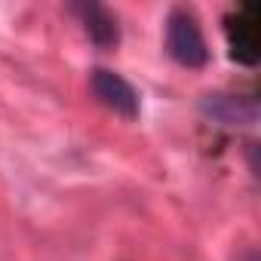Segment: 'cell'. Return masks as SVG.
Segmentation results:
<instances>
[{
	"label": "cell",
	"mask_w": 261,
	"mask_h": 261,
	"mask_svg": "<svg viewBox=\"0 0 261 261\" xmlns=\"http://www.w3.org/2000/svg\"><path fill=\"white\" fill-rule=\"evenodd\" d=\"M200 111H203V117H209L218 126H252L258 120L255 98L227 95V92H209V95H203Z\"/></svg>",
	"instance_id": "obj_4"
},
{
	"label": "cell",
	"mask_w": 261,
	"mask_h": 261,
	"mask_svg": "<svg viewBox=\"0 0 261 261\" xmlns=\"http://www.w3.org/2000/svg\"><path fill=\"white\" fill-rule=\"evenodd\" d=\"M71 13L80 19L92 46L108 53L120 43V25H117V16L108 7H101V4H71Z\"/></svg>",
	"instance_id": "obj_5"
},
{
	"label": "cell",
	"mask_w": 261,
	"mask_h": 261,
	"mask_svg": "<svg viewBox=\"0 0 261 261\" xmlns=\"http://www.w3.org/2000/svg\"><path fill=\"white\" fill-rule=\"evenodd\" d=\"M166 53L172 62L191 71L209 65V43L200 28V19L185 7H175L166 16Z\"/></svg>",
	"instance_id": "obj_1"
},
{
	"label": "cell",
	"mask_w": 261,
	"mask_h": 261,
	"mask_svg": "<svg viewBox=\"0 0 261 261\" xmlns=\"http://www.w3.org/2000/svg\"><path fill=\"white\" fill-rule=\"evenodd\" d=\"M227 53L237 65L252 68L261 59V10L258 4H240L224 16Z\"/></svg>",
	"instance_id": "obj_2"
},
{
	"label": "cell",
	"mask_w": 261,
	"mask_h": 261,
	"mask_svg": "<svg viewBox=\"0 0 261 261\" xmlns=\"http://www.w3.org/2000/svg\"><path fill=\"white\" fill-rule=\"evenodd\" d=\"M89 92L95 95V101L101 108L114 111L123 120H139V114H142V101H139L136 86L111 68H92L89 71Z\"/></svg>",
	"instance_id": "obj_3"
}]
</instances>
